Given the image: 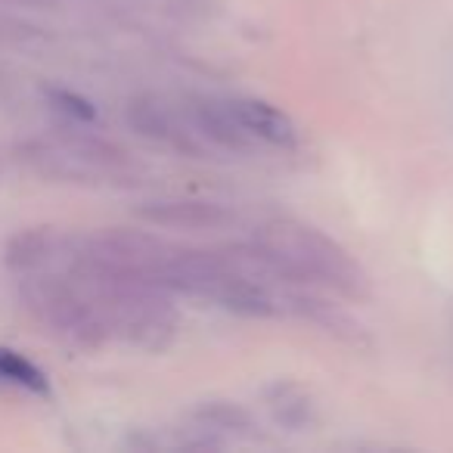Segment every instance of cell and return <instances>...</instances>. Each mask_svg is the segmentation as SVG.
Masks as SVG:
<instances>
[{
  "mask_svg": "<svg viewBox=\"0 0 453 453\" xmlns=\"http://www.w3.org/2000/svg\"><path fill=\"white\" fill-rule=\"evenodd\" d=\"M19 4H44V0H19Z\"/></svg>",
  "mask_w": 453,
  "mask_h": 453,
  "instance_id": "11",
  "label": "cell"
},
{
  "mask_svg": "<svg viewBox=\"0 0 453 453\" xmlns=\"http://www.w3.org/2000/svg\"><path fill=\"white\" fill-rule=\"evenodd\" d=\"M127 121L137 134L171 146L177 152H187V156H202L208 150V140L202 137L189 103L180 106V103H171L165 96L146 94L127 103Z\"/></svg>",
  "mask_w": 453,
  "mask_h": 453,
  "instance_id": "3",
  "label": "cell"
},
{
  "mask_svg": "<svg viewBox=\"0 0 453 453\" xmlns=\"http://www.w3.org/2000/svg\"><path fill=\"white\" fill-rule=\"evenodd\" d=\"M19 158L35 171L38 177H47V180H59V183H103L112 180L106 171H100L96 165H90L88 158H81L78 152H72L65 143L53 140V143H44V140H28L22 143Z\"/></svg>",
  "mask_w": 453,
  "mask_h": 453,
  "instance_id": "4",
  "label": "cell"
},
{
  "mask_svg": "<svg viewBox=\"0 0 453 453\" xmlns=\"http://www.w3.org/2000/svg\"><path fill=\"white\" fill-rule=\"evenodd\" d=\"M0 382L26 388V391H32V395H50L47 372L41 370V366H35L26 354L13 351V348H4V345H0Z\"/></svg>",
  "mask_w": 453,
  "mask_h": 453,
  "instance_id": "8",
  "label": "cell"
},
{
  "mask_svg": "<svg viewBox=\"0 0 453 453\" xmlns=\"http://www.w3.org/2000/svg\"><path fill=\"white\" fill-rule=\"evenodd\" d=\"M65 236H59L53 226H26V230H16L13 236L4 246V265L7 271L19 273H35L47 271L57 258H63L65 252Z\"/></svg>",
  "mask_w": 453,
  "mask_h": 453,
  "instance_id": "6",
  "label": "cell"
},
{
  "mask_svg": "<svg viewBox=\"0 0 453 453\" xmlns=\"http://www.w3.org/2000/svg\"><path fill=\"white\" fill-rule=\"evenodd\" d=\"M252 246L296 286L335 292L342 298H364L370 292L364 267L333 236L296 218H273L255 230Z\"/></svg>",
  "mask_w": 453,
  "mask_h": 453,
  "instance_id": "1",
  "label": "cell"
},
{
  "mask_svg": "<svg viewBox=\"0 0 453 453\" xmlns=\"http://www.w3.org/2000/svg\"><path fill=\"white\" fill-rule=\"evenodd\" d=\"M226 106H230L236 125L252 146L265 143L273 146V150H296L298 127L283 109L271 106L265 100H226Z\"/></svg>",
  "mask_w": 453,
  "mask_h": 453,
  "instance_id": "5",
  "label": "cell"
},
{
  "mask_svg": "<svg viewBox=\"0 0 453 453\" xmlns=\"http://www.w3.org/2000/svg\"><path fill=\"white\" fill-rule=\"evenodd\" d=\"M271 410L280 422H286V426H302L311 413V403L296 385H277L271 395Z\"/></svg>",
  "mask_w": 453,
  "mask_h": 453,
  "instance_id": "9",
  "label": "cell"
},
{
  "mask_svg": "<svg viewBox=\"0 0 453 453\" xmlns=\"http://www.w3.org/2000/svg\"><path fill=\"white\" fill-rule=\"evenodd\" d=\"M47 96H50V103L59 109L63 115H69L72 121H94L96 119V109L90 106L84 96L72 94V90H63V88H50L47 90Z\"/></svg>",
  "mask_w": 453,
  "mask_h": 453,
  "instance_id": "10",
  "label": "cell"
},
{
  "mask_svg": "<svg viewBox=\"0 0 453 453\" xmlns=\"http://www.w3.org/2000/svg\"><path fill=\"white\" fill-rule=\"evenodd\" d=\"M19 298L28 314L44 329H50L57 339H63L65 345L90 351L109 339L106 320L69 273L65 277L47 271L26 273L19 283Z\"/></svg>",
  "mask_w": 453,
  "mask_h": 453,
  "instance_id": "2",
  "label": "cell"
},
{
  "mask_svg": "<svg viewBox=\"0 0 453 453\" xmlns=\"http://www.w3.org/2000/svg\"><path fill=\"white\" fill-rule=\"evenodd\" d=\"M150 224L162 226H187V230H199V226H218L226 220V211L214 202H150L140 208Z\"/></svg>",
  "mask_w": 453,
  "mask_h": 453,
  "instance_id": "7",
  "label": "cell"
}]
</instances>
